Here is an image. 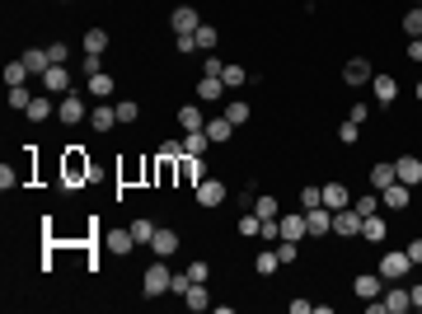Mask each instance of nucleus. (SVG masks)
I'll return each instance as SVG.
<instances>
[{
    "label": "nucleus",
    "instance_id": "nucleus-20",
    "mask_svg": "<svg viewBox=\"0 0 422 314\" xmlns=\"http://www.w3.org/2000/svg\"><path fill=\"white\" fill-rule=\"evenodd\" d=\"M390 183H399V173H394V159H380V164L371 169V188H375V192H385Z\"/></svg>",
    "mask_w": 422,
    "mask_h": 314
},
{
    "label": "nucleus",
    "instance_id": "nucleus-30",
    "mask_svg": "<svg viewBox=\"0 0 422 314\" xmlns=\"http://www.w3.org/2000/svg\"><path fill=\"white\" fill-rule=\"evenodd\" d=\"M206 145H211V136H206V131H183V155H202Z\"/></svg>",
    "mask_w": 422,
    "mask_h": 314
},
{
    "label": "nucleus",
    "instance_id": "nucleus-29",
    "mask_svg": "<svg viewBox=\"0 0 422 314\" xmlns=\"http://www.w3.org/2000/svg\"><path fill=\"white\" fill-rule=\"evenodd\" d=\"M66 173H71V178H80V173H85V178H94V164L80 155L76 145H71V155H66Z\"/></svg>",
    "mask_w": 422,
    "mask_h": 314
},
{
    "label": "nucleus",
    "instance_id": "nucleus-48",
    "mask_svg": "<svg viewBox=\"0 0 422 314\" xmlns=\"http://www.w3.org/2000/svg\"><path fill=\"white\" fill-rule=\"evenodd\" d=\"M47 57H52V66H66L71 52H66V43H47Z\"/></svg>",
    "mask_w": 422,
    "mask_h": 314
},
{
    "label": "nucleus",
    "instance_id": "nucleus-47",
    "mask_svg": "<svg viewBox=\"0 0 422 314\" xmlns=\"http://www.w3.org/2000/svg\"><path fill=\"white\" fill-rule=\"evenodd\" d=\"M178 155H183V141H160V159H174L178 164Z\"/></svg>",
    "mask_w": 422,
    "mask_h": 314
},
{
    "label": "nucleus",
    "instance_id": "nucleus-12",
    "mask_svg": "<svg viewBox=\"0 0 422 314\" xmlns=\"http://www.w3.org/2000/svg\"><path fill=\"white\" fill-rule=\"evenodd\" d=\"M169 29L174 33H197V29H202V19H197V10H192V5H178V10L169 15Z\"/></svg>",
    "mask_w": 422,
    "mask_h": 314
},
{
    "label": "nucleus",
    "instance_id": "nucleus-4",
    "mask_svg": "<svg viewBox=\"0 0 422 314\" xmlns=\"http://www.w3.org/2000/svg\"><path fill=\"white\" fill-rule=\"evenodd\" d=\"M361 211L357 206H343V211H333V235H343V239H352V235H361Z\"/></svg>",
    "mask_w": 422,
    "mask_h": 314
},
{
    "label": "nucleus",
    "instance_id": "nucleus-15",
    "mask_svg": "<svg viewBox=\"0 0 422 314\" xmlns=\"http://www.w3.org/2000/svg\"><path fill=\"white\" fill-rule=\"evenodd\" d=\"M343 80H347V85H371L375 71H371V62H366V57H352V62L343 66Z\"/></svg>",
    "mask_w": 422,
    "mask_h": 314
},
{
    "label": "nucleus",
    "instance_id": "nucleus-2",
    "mask_svg": "<svg viewBox=\"0 0 422 314\" xmlns=\"http://www.w3.org/2000/svg\"><path fill=\"white\" fill-rule=\"evenodd\" d=\"M104 249L118 253V258H127V253L136 249V235H132V225H108V230H104Z\"/></svg>",
    "mask_w": 422,
    "mask_h": 314
},
{
    "label": "nucleus",
    "instance_id": "nucleus-37",
    "mask_svg": "<svg viewBox=\"0 0 422 314\" xmlns=\"http://www.w3.org/2000/svg\"><path fill=\"white\" fill-rule=\"evenodd\" d=\"M90 94L94 99H108L113 94V76H104V71H99V76H90Z\"/></svg>",
    "mask_w": 422,
    "mask_h": 314
},
{
    "label": "nucleus",
    "instance_id": "nucleus-33",
    "mask_svg": "<svg viewBox=\"0 0 422 314\" xmlns=\"http://www.w3.org/2000/svg\"><path fill=\"white\" fill-rule=\"evenodd\" d=\"M155 220H132V235H136V244H146V249H150V239H155Z\"/></svg>",
    "mask_w": 422,
    "mask_h": 314
},
{
    "label": "nucleus",
    "instance_id": "nucleus-40",
    "mask_svg": "<svg viewBox=\"0 0 422 314\" xmlns=\"http://www.w3.org/2000/svg\"><path fill=\"white\" fill-rule=\"evenodd\" d=\"M338 141H343V145H357L361 141V122H352V117H347V122L338 127Z\"/></svg>",
    "mask_w": 422,
    "mask_h": 314
},
{
    "label": "nucleus",
    "instance_id": "nucleus-55",
    "mask_svg": "<svg viewBox=\"0 0 422 314\" xmlns=\"http://www.w3.org/2000/svg\"><path fill=\"white\" fill-rule=\"evenodd\" d=\"M408 62H422V38H408Z\"/></svg>",
    "mask_w": 422,
    "mask_h": 314
},
{
    "label": "nucleus",
    "instance_id": "nucleus-35",
    "mask_svg": "<svg viewBox=\"0 0 422 314\" xmlns=\"http://www.w3.org/2000/svg\"><path fill=\"white\" fill-rule=\"evenodd\" d=\"M33 76V71H29V66H24V57H19V62H10V66H5V85H24V80H29Z\"/></svg>",
    "mask_w": 422,
    "mask_h": 314
},
{
    "label": "nucleus",
    "instance_id": "nucleus-56",
    "mask_svg": "<svg viewBox=\"0 0 422 314\" xmlns=\"http://www.w3.org/2000/svg\"><path fill=\"white\" fill-rule=\"evenodd\" d=\"M404 253L413 258V263H422V239H408V249H404Z\"/></svg>",
    "mask_w": 422,
    "mask_h": 314
},
{
    "label": "nucleus",
    "instance_id": "nucleus-43",
    "mask_svg": "<svg viewBox=\"0 0 422 314\" xmlns=\"http://www.w3.org/2000/svg\"><path fill=\"white\" fill-rule=\"evenodd\" d=\"M352 206H357L361 216H375V211H380V192H366V197H357Z\"/></svg>",
    "mask_w": 422,
    "mask_h": 314
},
{
    "label": "nucleus",
    "instance_id": "nucleus-19",
    "mask_svg": "<svg viewBox=\"0 0 422 314\" xmlns=\"http://www.w3.org/2000/svg\"><path fill=\"white\" fill-rule=\"evenodd\" d=\"M43 85H47V94H71V71L66 66H52L43 76Z\"/></svg>",
    "mask_w": 422,
    "mask_h": 314
},
{
    "label": "nucleus",
    "instance_id": "nucleus-27",
    "mask_svg": "<svg viewBox=\"0 0 422 314\" xmlns=\"http://www.w3.org/2000/svg\"><path fill=\"white\" fill-rule=\"evenodd\" d=\"M324 206H328V211H343V206H352V197H347L343 183H324Z\"/></svg>",
    "mask_w": 422,
    "mask_h": 314
},
{
    "label": "nucleus",
    "instance_id": "nucleus-14",
    "mask_svg": "<svg viewBox=\"0 0 422 314\" xmlns=\"http://www.w3.org/2000/svg\"><path fill=\"white\" fill-rule=\"evenodd\" d=\"M113 127H118V108H108V104H99V108H90V131H99V136H108Z\"/></svg>",
    "mask_w": 422,
    "mask_h": 314
},
{
    "label": "nucleus",
    "instance_id": "nucleus-49",
    "mask_svg": "<svg viewBox=\"0 0 422 314\" xmlns=\"http://www.w3.org/2000/svg\"><path fill=\"white\" fill-rule=\"evenodd\" d=\"M225 71V62H220L216 52H206V62H202V76H220Z\"/></svg>",
    "mask_w": 422,
    "mask_h": 314
},
{
    "label": "nucleus",
    "instance_id": "nucleus-45",
    "mask_svg": "<svg viewBox=\"0 0 422 314\" xmlns=\"http://www.w3.org/2000/svg\"><path fill=\"white\" fill-rule=\"evenodd\" d=\"M404 33L408 38H422V10H408L404 15Z\"/></svg>",
    "mask_w": 422,
    "mask_h": 314
},
{
    "label": "nucleus",
    "instance_id": "nucleus-46",
    "mask_svg": "<svg viewBox=\"0 0 422 314\" xmlns=\"http://www.w3.org/2000/svg\"><path fill=\"white\" fill-rule=\"evenodd\" d=\"M300 206L310 211V206H324V188H300Z\"/></svg>",
    "mask_w": 422,
    "mask_h": 314
},
{
    "label": "nucleus",
    "instance_id": "nucleus-23",
    "mask_svg": "<svg viewBox=\"0 0 422 314\" xmlns=\"http://www.w3.org/2000/svg\"><path fill=\"white\" fill-rule=\"evenodd\" d=\"M385 230H390V225H385V216H380V211L361 220V239H371V244H385Z\"/></svg>",
    "mask_w": 422,
    "mask_h": 314
},
{
    "label": "nucleus",
    "instance_id": "nucleus-32",
    "mask_svg": "<svg viewBox=\"0 0 422 314\" xmlns=\"http://www.w3.org/2000/svg\"><path fill=\"white\" fill-rule=\"evenodd\" d=\"M220 80H225V90H239V85L249 80V71H244V66H239V62H230V66H225V71H220Z\"/></svg>",
    "mask_w": 422,
    "mask_h": 314
},
{
    "label": "nucleus",
    "instance_id": "nucleus-34",
    "mask_svg": "<svg viewBox=\"0 0 422 314\" xmlns=\"http://www.w3.org/2000/svg\"><path fill=\"white\" fill-rule=\"evenodd\" d=\"M249 113H253V108L244 104V99H234V104H225V117H230L234 127H244V122H249Z\"/></svg>",
    "mask_w": 422,
    "mask_h": 314
},
{
    "label": "nucleus",
    "instance_id": "nucleus-28",
    "mask_svg": "<svg viewBox=\"0 0 422 314\" xmlns=\"http://www.w3.org/2000/svg\"><path fill=\"white\" fill-rule=\"evenodd\" d=\"M178 127H183V131H202L206 113H197V104H188V108H178Z\"/></svg>",
    "mask_w": 422,
    "mask_h": 314
},
{
    "label": "nucleus",
    "instance_id": "nucleus-38",
    "mask_svg": "<svg viewBox=\"0 0 422 314\" xmlns=\"http://www.w3.org/2000/svg\"><path fill=\"white\" fill-rule=\"evenodd\" d=\"M29 104H33V94H29V90H24V85H10V108L29 113Z\"/></svg>",
    "mask_w": 422,
    "mask_h": 314
},
{
    "label": "nucleus",
    "instance_id": "nucleus-22",
    "mask_svg": "<svg viewBox=\"0 0 422 314\" xmlns=\"http://www.w3.org/2000/svg\"><path fill=\"white\" fill-rule=\"evenodd\" d=\"M24 66H29L33 76L43 80L47 71H52V57H47V48H29V52H24Z\"/></svg>",
    "mask_w": 422,
    "mask_h": 314
},
{
    "label": "nucleus",
    "instance_id": "nucleus-36",
    "mask_svg": "<svg viewBox=\"0 0 422 314\" xmlns=\"http://www.w3.org/2000/svg\"><path fill=\"white\" fill-rule=\"evenodd\" d=\"M253 211H258V216H263V220H277V216H281L277 197H253Z\"/></svg>",
    "mask_w": 422,
    "mask_h": 314
},
{
    "label": "nucleus",
    "instance_id": "nucleus-41",
    "mask_svg": "<svg viewBox=\"0 0 422 314\" xmlns=\"http://www.w3.org/2000/svg\"><path fill=\"white\" fill-rule=\"evenodd\" d=\"M104 48H108V33H104V29L85 33V52H104Z\"/></svg>",
    "mask_w": 422,
    "mask_h": 314
},
{
    "label": "nucleus",
    "instance_id": "nucleus-53",
    "mask_svg": "<svg viewBox=\"0 0 422 314\" xmlns=\"http://www.w3.org/2000/svg\"><path fill=\"white\" fill-rule=\"evenodd\" d=\"M104 62H99V52H85V76H99Z\"/></svg>",
    "mask_w": 422,
    "mask_h": 314
},
{
    "label": "nucleus",
    "instance_id": "nucleus-44",
    "mask_svg": "<svg viewBox=\"0 0 422 314\" xmlns=\"http://www.w3.org/2000/svg\"><path fill=\"white\" fill-rule=\"evenodd\" d=\"M258 230H263V216H258V211L239 216V235H258Z\"/></svg>",
    "mask_w": 422,
    "mask_h": 314
},
{
    "label": "nucleus",
    "instance_id": "nucleus-24",
    "mask_svg": "<svg viewBox=\"0 0 422 314\" xmlns=\"http://www.w3.org/2000/svg\"><path fill=\"white\" fill-rule=\"evenodd\" d=\"M183 305H188V310H211V291H206V282H192V286H188Z\"/></svg>",
    "mask_w": 422,
    "mask_h": 314
},
{
    "label": "nucleus",
    "instance_id": "nucleus-52",
    "mask_svg": "<svg viewBox=\"0 0 422 314\" xmlns=\"http://www.w3.org/2000/svg\"><path fill=\"white\" fill-rule=\"evenodd\" d=\"M188 277H192V282H206V277H211V267H206V263H188Z\"/></svg>",
    "mask_w": 422,
    "mask_h": 314
},
{
    "label": "nucleus",
    "instance_id": "nucleus-13",
    "mask_svg": "<svg viewBox=\"0 0 422 314\" xmlns=\"http://www.w3.org/2000/svg\"><path fill=\"white\" fill-rule=\"evenodd\" d=\"M305 225H310V239L328 235V230H333V211H328V206H310V211H305Z\"/></svg>",
    "mask_w": 422,
    "mask_h": 314
},
{
    "label": "nucleus",
    "instance_id": "nucleus-26",
    "mask_svg": "<svg viewBox=\"0 0 422 314\" xmlns=\"http://www.w3.org/2000/svg\"><path fill=\"white\" fill-rule=\"evenodd\" d=\"M52 113H57V104H52V94H38V99H33V104H29V113H24V117H29V122H47Z\"/></svg>",
    "mask_w": 422,
    "mask_h": 314
},
{
    "label": "nucleus",
    "instance_id": "nucleus-25",
    "mask_svg": "<svg viewBox=\"0 0 422 314\" xmlns=\"http://www.w3.org/2000/svg\"><path fill=\"white\" fill-rule=\"evenodd\" d=\"M277 225H281V239H296V244H300L305 235H310V225H305V216H281Z\"/></svg>",
    "mask_w": 422,
    "mask_h": 314
},
{
    "label": "nucleus",
    "instance_id": "nucleus-51",
    "mask_svg": "<svg viewBox=\"0 0 422 314\" xmlns=\"http://www.w3.org/2000/svg\"><path fill=\"white\" fill-rule=\"evenodd\" d=\"M174 48H178V52H197V33H178V38H174Z\"/></svg>",
    "mask_w": 422,
    "mask_h": 314
},
{
    "label": "nucleus",
    "instance_id": "nucleus-10",
    "mask_svg": "<svg viewBox=\"0 0 422 314\" xmlns=\"http://www.w3.org/2000/svg\"><path fill=\"white\" fill-rule=\"evenodd\" d=\"M394 173H399V183L418 188V183H422V155H399V159H394Z\"/></svg>",
    "mask_w": 422,
    "mask_h": 314
},
{
    "label": "nucleus",
    "instance_id": "nucleus-57",
    "mask_svg": "<svg viewBox=\"0 0 422 314\" xmlns=\"http://www.w3.org/2000/svg\"><path fill=\"white\" fill-rule=\"evenodd\" d=\"M408 296H413V310H422V282H418V286H408Z\"/></svg>",
    "mask_w": 422,
    "mask_h": 314
},
{
    "label": "nucleus",
    "instance_id": "nucleus-54",
    "mask_svg": "<svg viewBox=\"0 0 422 314\" xmlns=\"http://www.w3.org/2000/svg\"><path fill=\"white\" fill-rule=\"evenodd\" d=\"M15 183H19V173H15V169H10V164H5V169H0V188L10 192V188H15Z\"/></svg>",
    "mask_w": 422,
    "mask_h": 314
},
{
    "label": "nucleus",
    "instance_id": "nucleus-11",
    "mask_svg": "<svg viewBox=\"0 0 422 314\" xmlns=\"http://www.w3.org/2000/svg\"><path fill=\"white\" fill-rule=\"evenodd\" d=\"M380 300H385V314H408V310H413V296H408V291H404V286H385V296H380Z\"/></svg>",
    "mask_w": 422,
    "mask_h": 314
},
{
    "label": "nucleus",
    "instance_id": "nucleus-17",
    "mask_svg": "<svg viewBox=\"0 0 422 314\" xmlns=\"http://www.w3.org/2000/svg\"><path fill=\"white\" fill-rule=\"evenodd\" d=\"M206 136H211V145H220V141H230V131H234V122L225 117V113H216V117H206V127H202Z\"/></svg>",
    "mask_w": 422,
    "mask_h": 314
},
{
    "label": "nucleus",
    "instance_id": "nucleus-9",
    "mask_svg": "<svg viewBox=\"0 0 422 314\" xmlns=\"http://www.w3.org/2000/svg\"><path fill=\"white\" fill-rule=\"evenodd\" d=\"M352 291H357V300H380L385 296V277L380 272H361L357 282H352Z\"/></svg>",
    "mask_w": 422,
    "mask_h": 314
},
{
    "label": "nucleus",
    "instance_id": "nucleus-7",
    "mask_svg": "<svg viewBox=\"0 0 422 314\" xmlns=\"http://www.w3.org/2000/svg\"><path fill=\"white\" fill-rule=\"evenodd\" d=\"M178 178H183L188 188H197L206 178V159L202 155H178Z\"/></svg>",
    "mask_w": 422,
    "mask_h": 314
},
{
    "label": "nucleus",
    "instance_id": "nucleus-31",
    "mask_svg": "<svg viewBox=\"0 0 422 314\" xmlns=\"http://www.w3.org/2000/svg\"><path fill=\"white\" fill-rule=\"evenodd\" d=\"M253 267H258V272H263V277H272V272H277L281 267V258H277V249H272V244H267L263 253H258V258H253Z\"/></svg>",
    "mask_w": 422,
    "mask_h": 314
},
{
    "label": "nucleus",
    "instance_id": "nucleus-39",
    "mask_svg": "<svg viewBox=\"0 0 422 314\" xmlns=\"http://www.w3.org/2000/svg\"><path fill=\"white\" fill-rule=\"evenodd\" d=\"M216 43H220V33L211 29V24H202V29H197V48H202V52H216Z\"/></svg>",
    "mask_w": 422,
    "mask_h": 314
},
{
    "label": "nucleus",
    "instance_id": "nucleus-21",
    "mask_svg": "<svg viewBox=\"0 0 422 314\" xmlns=\"http://www.w3.org/2000/svg\"><path fill=\"white\" fill-rule=\"evenodd\" d=\"M371 90H375V99L390 108L394 99H399V80H394V76H375V80H371Z\"/></svg>",
    "mask_w": 422,
    "mask_h": 314
},
{
    "label": "nucleus",
    "instance_id": "nucleus-59",
    "mask_svg": "<svg viewBox=\"0 0 422 314\" xmlns=\"http://www.w3.org/2000/svg\"><path fill=\"white\" fill-rule=\"evenodd\" d=\"M418 10H422V5H418Z\"/></svg>",
    "mask_w": 422,
    "mask_h": 314
},
{
    "label": "nucleus",
    "instance_id": "nucleus-16",
    "mask_svg": "<svg viewBox=\"0 0 422 314\" xmlns=\"http://www.w3.org/2000/svg\"><path fill=\"white\" fill-rule=\"evenodd\" d=\"M380 202L390 206V211H408V202H413V192H408V183H390V188L380 192Z\"/></svg>",
    "mask_w": 422,
    "mask_h": 314
},
{
    "label": "nucleus",
    "instance_id": "nucleus-58",
    "mask_svg": "<svg viewBox=\"0 0 422 314\" xmlns=\"http://www.w3.org/2000/svg\"><path fill=\"white\" fill-rule=\"evenodd\" d=\"M418 104H422V80H418Z\"/></svg>",
    "mask_w": 422,
    "mask_h": 314
},
{
    "label": "nucleus",
    "instance_id": "nucleus-50",
    "mask_svg": "<svg viewBox=\"0 0 422 314\" xmlns=\"http://www.w3.org/2000/svg\"><path fill=\"white\" fill-rule=\"evenodd\" d=\"M188 286H192V277H188V272H174V282H169L174 296H188Z\"/></svg>",
    "mask_w": 422,
    "mask_h": 314
},
{
    "label": "nucleus",
    "instance_id": "nucleus-5",
    "mask_svg": "<svg viewBox=\"0 0 422 314\" xmlns=\"http://www.w3.org/2000/svg\"><path fill=\"white\" fill-rule=\"evenodd\" d=\"M220 202H225V183H220V178H211V173H206L202 183H197V206H206V211H216Z\"/></svg>",
    "mask_w": 422,
    "mask_h": 314
},
{
    "label": "nucleus",
    "instance_id": "nucleus-6",
    "mask_svg": "<svg viewBox=\"0 0 422 314\" xmlns=\"http://www.w3.org/2000/svg\"><path fill=\"white\" fill-rule=\"evenodd\" d=\"M57 117H62L66 127H80L90 113H85V99L80 94H62V104H57Z\"/></svg>",
    "mask_w": 422,
    "mask_h": 314
},
{
    "label": "nucleus",
    "instance_id": "nucleus-18",
    "mask_svg": "<svg viewBox=\"0 0 422 314\" xmlns=\"http://www.w3.org/2000/svg\"><path fill=\"white\" fill-rule=\"evenodd\" d=\"M197 99H202V104L225 99V80H220V76H202V80H197Z\"/></svg>",
    "mask_w": 422,
    "mask_h": 314
},
{
    "label": "nucleus",
    "instance_id": "nucleus-8",
    "mask_svg": "<svg viewBox=\"0 0 422 314\" xmlns=\"http://www.w3.org/2000/svg\"><path fill=\"white\" fill-rule=\"evenodd\" d=\"M178 244H183V239H178V230L160 225L155 239H150V253H155V258H174V253H178Z\"/></svg>",
    "mask_w": 422,
    "mask_h": 314
},
{
    "label": "nucleus",
    "instance_id": "nucleus-1",
    "mask_svg": "<svg viewBox=\"0 0 422 314\" xmlns=\"http://www.w3.org/2000/svg\"><path fill=\"white\" fill-rule=\"evenodd\" d=\"M169 282H174L169 263H164V258H155V263L146 267V277H141V291H146V296L155 300V296H164V291H169Z\"/></svg>",
    "mask_w": 422,
    "mask_h": 314
},
{
    "label": "nucleus",
    "instance_id": "nucleus-42",
    "mask_svg": "<svg viewBox=\"0 0 422 314\" xmlns=\"http://www.w3.org/2000/svg\"><path fill=\"white\" fill-rule=\"evenodd\" d=\"M141 117V104L136 99H122V104H118V122H136Z\"/></svg>",
    "mask_w": 422,
    "mask_h": 314
},
{
    "label": "nucleus",
    "instance_id": "nucleus-3",
    "mask_svg": "<svg viewBox=\"0 0 422 314\" xmlns=\"http://www.w3.org/2000/svg\"><path fill=\"white\" fill-rule=\"evenodd\" d=\"M408 267H413V258H408L404 249H390L385 258H380V263H375V272H380L385 282H399V277H404Z\"/></svg>",
    "mask_w": 422,
    "mask_h": 314
}]
</instances>
